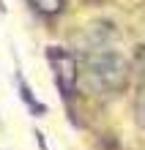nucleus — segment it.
Returning a JSON list of instances; mask_svg holds the SVG:
<instances>
[{"instance_id":"1","label":"nucleus","mask_w":145,"mask_h":150,"mask_svg":"<svg viewBox=\"0 0 145 150\" xmlns=\"http://www.w3.org/2000/svg\"><path fill=\"white\" fill-rule=\"evenodd\" d=\"M126 60L112 49H93L82 60V79L90 93L107 96L126 85Z\"/></svg>"},{"instance_id":"2","label":"nucleus","mask_w":145,"mask_h":150,"mask_svg":"<svg viewBox=\"0 0 145 150\" xmlns=\"http://www.w3.org/2000/svg\"><path fill=\"white\" fill-rule=\"evenodd\" d=\"M47 57H49L52 71H55L58 90L63 93V98H71V96L77 93V82H79L77 57L71 55L69 49H63V47H49V49H47Z\"/></svg>"},{"instance_id":"3","label":"nucleus","mask_w":145,"mask_h":150,"mask_svg":"<svg viewBox=\"0 0 145 150\" xmlns=\"http://www.w3.org/2000/svg\"><path fill=\"white\" fill-rule=\"evenodd\" d=\"M19 96H22V101H25V104H28V107L33 109V115H44V112H47V107H44V104H39V101L33 98V93H30V87L25 85L22 79H19Z\"/></svg>"},{"instance_id":"4","label":"nucleus","mask_w":145,"mask_h":150,"mask_svg":"<svg viewBox=\"0 0 145 150\" xmlns=\"http://www.w3.org/2000/svg\"><path fill=\"white\" fill-rule=\"evenodd\" d=\"M30 3L44 14H60L63 11V0H30Z\"/></svg>"},{"instance_id":"5","label":"nucleus","mask_w":145,"mask_h":150,"mask_svg":"<svg viewBox=\"0 0 145 150\" xmlns=\"http://www.w3.org/2000/svg\"><path fill=\"white\" fill-rule=\"evenodd\" d=\"M134 112H137V123H140V126H145V87H142V90H140V96H137Z\"/></svg>"}]
</instances>
